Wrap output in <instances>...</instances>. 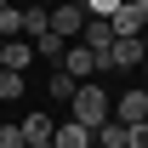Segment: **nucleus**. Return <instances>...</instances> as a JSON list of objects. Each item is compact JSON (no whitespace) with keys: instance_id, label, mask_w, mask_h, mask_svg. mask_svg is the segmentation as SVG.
I'll use <instances>...</instances> for the list:
<instances>
[{"instance_id":"nucleus-15","label":"nucleus","mask_w":148,"mask_h":148,"mask_svg":"<svg viewBox=\"0 0 148 148\" xmlns=\"http://www.w3.org/2000/svg\"><path fill=\"white\" fill-rule=\"evenodd\" d=\"M125 0H86V17H114Z\"/></svg>"},{"instance_id":"nucleus-21","label":"nucleus","mask_w":148,"mask_h":148,"mask_svg":"<svg viewBox=\"0 0 148 148\" xmlns=\"http://www.w3.org/2000/svg\"><path fill=\"white\" fill-rule=\"evenodd\" d=\"M74 6H86V0H74Z\"/></svg>"},{"instance_id":"nucleus-8","label":"nucleus","mask_w":148,"mask_h":148,"mask_svg":"<svg viewBox=\"0 0 148 148\" xmlns=\"http://www.w3.org/2000/svg\"><path fill=\"white\" fill-rule=\"evenodd\" d=\"M17 125H23V143H51V131H57V120H51V114H23Z\"/></svg>"},{"instance_id":"nucleus-7","label":"nucleus","mask_w":148,"mask_h":148,"mask_svg":"<svg viewBox=\"0 0 148 148\" xmlns=\"http://www.w3.org/2000/svg\"><path fill=\"white\" fill-rule=\"evenodd\" d=\"M51 148H91V131L80 125V120H63V125L51 131Z\"/></svg>"},{"instance_id":"nucleus-3","label":"nucleus","mask_w":148,"mask_h":148,"mask_svg":"<svg viewBox=\"0 0 148 148\" xmlns=\"http://www.w3.org/2000/svg\"><path fill=\"white\" fill-rule=\"evenodd\" d=\"M143 34H120V40H114V46H108V69H143Z\"/></svg>"},{"instance_id":"nucleus-6","label":"nucleus","mask_w":148,"mask_h":148,"mask_svg":"<svg viewBox=\"0 0 148 148\" xmlns=\"http://www.w3.org/2000/svg\"><path fill=\"white\" fill-rule=\"evenodd\" d=\"M29 63H34V40H6V46H0V69H29Z\"/></svg>"},{"instance_id":"nucleus-23","label":"nucleus","mask_w":148,"mask_h":148,"mask_svg":"<svg viewBox=\"0 0 148 148\" xmlns=\"http://www.w3.org/2000/svg\"><path fill=\"white\" fill-rule=\"evenodd\" d=\"M0 46H6V34H0Z\"/></svg>"},{"instance_id":"nucleus-4","label":"nucleus","mask_w":148,"mask_h":148,"mask_svg":"<svg viewBox=\"0 0 148 148\" xmlns=\"http://www.w3.org/2000/svg\"><path fill=\"white\" fill-rule=\"evenodd\" d=\"M57 69H63V74H74V80H86V74H97V57L86 51L80 40H74V46H63V57H57Z\"/></svg>"},{"instance_id":"nucleus-16","label":"nucleus","mask_w":148,"mask_h":148,"mask_svg":"<svg viewBox=\"0 0 148 148\" xmlns=\"http://www.w3.org/2000/svg\"><path fill=\"white\" fill-rule=\"evenodd\" d=\"M0 148H23V125H0Z\"/></svg>"},{"instance_id":"nucleus-10","label":"nucleus","mask_w":148,"mask_h":148,"mask_svg":"<svg viewBox=\"0 0 148 148\" xmlns=\"http://www.w3.org/2000/svg\"><path fill=\"white\" fill-rule=\"evenodd\" d=\"M46 29H51V12H46V6H23V40L46 34Z\"/></svg>"},{"instance_id":"nucleus-11","label":"nucleus","mask_w":148,"mask_h":148,"mask_svg":"<svg viewBox=\"0 0 148 148\" xmlns=\"http://www.w3.org/2000/svg\"><path fill=\"white\" fill-rule=\"evenodd\" d=\"M0 34H6V40H23V6H0Z\"/></svg>"},{"instance_id":"nucleus-20","label":"nucleus","mask_w":148,"mask_h":148,"mask_svg":"<svg viewBox=\"0 0 148 148\" xmlns=\"http://www.w3.org/2000/svg\"><path fill=\"white\" fill-rule=\"evenodd\" d=\"M143 74H148V57H143Z\"/></svg>"},{"instance_id":"nucleus-14","label":"nucleus","mask_w":148,"mask_h":148,"mask_svg":"<svg viewBox=\"0 0 148 148\" xmlns=\"http://www.w3.org/2000/svg\"><path fill=\"white\" fill-rule=\"evenodd\" d=\"M74 91H80V80H74V74H63V69H57V74H51V97H57V103H69Z\"/></svg>"},{"instance_id":"nucleus-17","label":"nucleus","mask_w":148,"mask_h":148,"mask_svg":"<svg viewBox=\"0 0 148 148\" xmlns=\"http://www.w3.org/2000/svg\"><path fill=\"white\" fill-rule=\"evenodd\" d=\"M125 148H148V120H143V125H131V131H125Z\"/></svg>"},{"instance_id":"nucleus-18","label":"nucleus","mask_w":148,"mask_h":148,"mask_svg":"<svg viewBox=\"0 0 148 148\" xmlns=\"http://www.w3.org/2000/svg\"><path fill=\"white\" fill-rule=\"evenodd\" d=\"M23 148H51V143H23Z\"/></svg>"},{"instance_id":"nucleus-13","label":"nucleus","mask_w":148,"mask_h":148,"mask_svg":"<svg viewBox=\"0 0 148 148\" xmlns=\"http://www.w3.org/2000/svg\"><path fill=\"white\" fill-rule=\"evenodd\" d=\"M63 46H69V40L51 34V29H46V34H34V57H63Z\"/></svg>"},{"instance_id":"nucleus-22","label":"nucleus","mask_w":148,"mask_h":148,"mask_svg":"<svg viewBox=\"0 0 148 148\" xmlns=\"http://www.w3.org/2000/svg\"><path fill=\"white\" fill-rule=\"evenodd\" d=\"M0 6H12V0H0Z\"/></svg>"},{"instance_id":"nucleus-5","label":"nucleus","mask_w":148,"mask_h":148,"mask_svg":"<svg viewBox=\"0 0 148 148\" xmlns=\"http://www.w3.org/2000/svg\"><path fill=\"white\" fill-rule=\"evenodd\" d=\"M114 120L143 125V120H148V91H125V97H114Z\"/></svg>"},{"instance_id":"nucleus-12","label":"nucleus","mask_w":148,"mask_h":148,"mask_svg":"<svg viewBox=\"0 0 148 148\" xmlns=\"http://www.w3.org/2000/svg\"><path fill=\"white\" fill-rule=\"evenodd\" d=\"M23 97V74L17 69H0V103H17Z\"/></svg>"},{"instance_id":"nucleus-19","label":"nucleus","mask_w":148,"mask_h":148,"mask_svg":"<svg viewBox=\"0 0 148 148\" xmlns=\"http://www.w3.org/2000/svg\"><path fill=\"white\" fill-rule=\"evenodd\" d=\"M143 51H148V29H143Z\"/></svg>"},{"instance_id":"nucleus-9","label":"nucleus","mask_w":148,"mask_h":148,"mask_svg":"<svg viewBox=\"0 0 148 148\" xmlns=\"http://www.w3.org/2000/svg\"><path fill=\"white\" fill-rule=\"evenodd\" d=\"M108 29H114V40H120V34H143L148 23H143V12H137V6H120V12L108 17Z\"/></svg>"},{"instance_id":"nucleus-1","label":"nucleus","mask_w":148,"mask_h":148,"mask_svg":"<svg viewBox=\"0 0 148 148\" xmlns=\"http://www.w3.org/2000/svg\"><path fill=\"white\" fill-rule=\"evenodd\" d=\"M69 120H80L86 131H97L103 120H108V91L91 86V80H80V91L69 97Z\"/></svg>"},{"instance_id":"nucleus-2","label":"nucleus","mask_w":148,"mask_h":148,"mask_svg":"<svg viewBox=\"0 0 148 148\" xmlns=\"http://www.w3.org/2000/svg\"><path fill=\"white\" fill-rule=\"evenodd\" d=\"M80 29H86V6H74V0L51 6V34H63V40H80Z\"/></svg>"}]
</instances>
